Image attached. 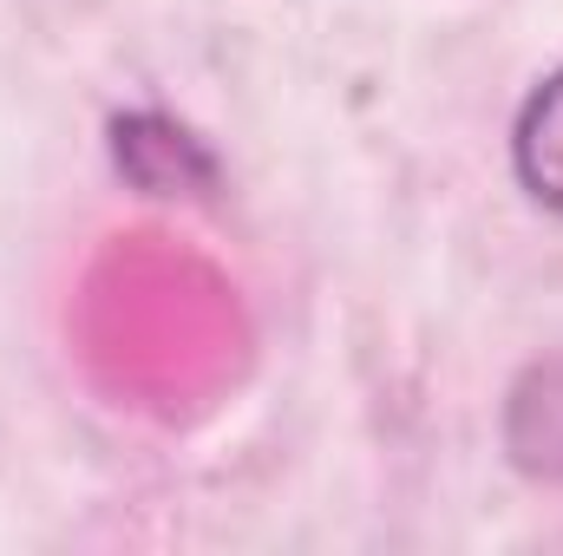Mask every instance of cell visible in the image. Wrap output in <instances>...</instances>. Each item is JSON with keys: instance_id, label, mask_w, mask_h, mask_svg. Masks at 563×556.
<instances>
[{"instance_id": "6da1fadb", "label": "cell", "mask_w": 563, "mask_h": 556, "mask_svg": "<svg viewBox=\"0 0 563 556\" xmlns=\"http://www.w3.org/2000/svg\"><path fill=\"white\" fill-rule=\"evenodd\" d=\"M106 151H112V170L139 190V197H164V203H177V197H210L217 190V151L197 138L190 125H177L170 112H119L112 125H106Z\"/></svg>"}, {"instance_id": "7a4b0ae2", "label": "cell", "mask_w": 563, "mask_h": 556, "mask_svg": "<svg viewBox=\"0 0 563 556\" xmlns=\"http://www.w3.org/2000/svg\"><path fill=\"white\" fill-rule=\"evenodd\" d=\"M505 458L538 478L563 485V354L531 360L505 393Z\"/></svg>"}, {"instance_id": "3957f363", "label": "cell", "mask_w": 563, "mask_h": 556, "mask_svg": "<svg viewBox=\"0 0 563 556\" xmlns=\"http://www.w3.org/2000/svg\"><path fill=\"white\" fill-rule=\"evenodd\" d=\"M511 177L538 210L563 216V66L525 92L511 119Z\"/></svg>"}]
</instances>
